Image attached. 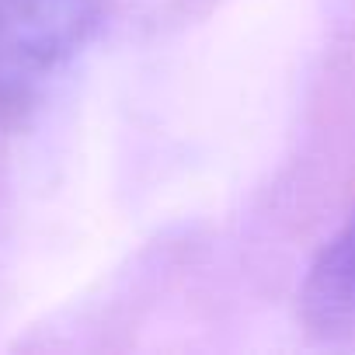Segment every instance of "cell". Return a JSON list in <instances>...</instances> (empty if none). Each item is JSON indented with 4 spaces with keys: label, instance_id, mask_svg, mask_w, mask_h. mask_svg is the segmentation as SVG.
Segmentation results:
<instances>
[{
    "label": "cell",
    "instance_id": "cell-2",
    "mask_svg": "<svg viewBox=\"0 0 355 355\" xmlns=\"http://www.w3.org/2000/svg\"><path fill=\"white\" fill-rule=\"evenodd\" d=\"M300 320L317 341L355 345V213L306 268Z\"/></svg>",
    "mask_w": 355,
    "mask_h": 355
},
{
    "label": "cell",
    "instance_id": "cell-1",
    "mask_svg": "<svg viewBox=\"0 0 355 355\" xmlns=\"http://www.w3.org/2000/svg\"><path fill=\"white\" fill-rule=\"evenodd\" d=\"M98 0H0V119L28 115L98 28Z\"/></svg>",
    "mask_w": 355,
    "mask_h": 355
}]
</instances>
